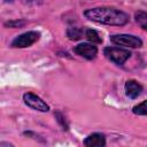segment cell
Returning <instances> with one entry per match:
<instances>
[{"instance_id": "6da1fadb", "label": "cell", "mask_w": 147, "mask_h": 147, "mask_svg": "<svg viewBox=\"0 0 147 147\" xmlns=\"http://www.w3.org/2000/svg\"><path fill=\"white\" fill-rule=\"evenodd\" d=\"M85 17L90 21L107 25L123 26L129 22V15L114 7H96L85 10Z\"/></svg>"}, {"instance_id": "7a4b0ae2", "label": "cell", "mask_w": 147, "mask_h": 147, "mask_svg": "<svg viewBox=\"0 0 147 147\" xmlns=\"http://www.w3.org/2000/svg\"><path fill=\"white\" fill-rule=\"evenodd\" d=\"M110 41L115 45L131 48H139L142 46V40L132 34H113L110 36Z\"/></svg>"}, {"instance_id": "3957f363", "label": "cell", "mask_w": 147, "mask_h": 147, "mask_svg": "<svg viewBox=\"0 0 147 147\" xmlns=\"http://www.w3.org/2000/svg\"><path fill=\"white\" fill-rule=\"evenodd\" d=\"M103 53H105V55L108 60H110L111 62H114L118 65L124 64V62L131 55V53L127 49L119 48V47H106Z\"/></svg>"}, {"instance_id": "277c9868", "label": "cell", "mask_w": 147, "mask_h": 147, "mask_svg": "<svg viewBox=\"0 0 147 147\" xmlns=\"http://www.w3.org/2000/svg\"><path fill=\"white\" fill-rule=\"evenodd\" d=\"M40 37V33L37 31H28L25 33H22L21 36L16 37L13 42L11 46L15 48H24V47H29L31 45H33L36 41H38Z\"/></svg>"}, {"instance_id": "5b68a950", "label": "cell", "mask_w": 147, "mask_h": 147, "mask_svg": "<svg viewBox=\"0 0 147 147\" xmlns=\"http://www.w3.org/2000/svg\"><path fill=\"white\" fill-rule=\"evenodd\" d=\"M23 100H24V102H25L26 106H29L30 108H32V109H34V110L42 111V113L49 110L48 105H47L45 101H42L38 95H36V94H33V93H31V92L25 93V94L23 95Z\"/></svg>"}, {"instance_id": "8992f818", "label": "cell", "mask_w": 147, "mask_h": 147, "mask_svg": "<svg viewBox=\"0 0 147 147\" xmlns=\"http://www.w3.org/2000/svg\"><path fill=\"white\" fill-rule=\"evenodd\" d=\"M74 52L87 60H93L96 54H98V48L92 45V44H87V42H83V44H79L77 45L75 48H74Z\"/></svg>"}, {"instance_id": "52a82bcc", "label": "cell", "mask_w": 147, "mask_h": 147, "mask_svg": "<svg viewBox=\"0 0 147 147\" xmlns=\"http://www.w3.org/2000/svg\"><path fill=\"white\" fill-rule=\"evenodd\" d=\"M142 92V86L136 80H127L125 83V93L130 99L138 98Z\"/></svg>"}, {"instance_id": "ba28073f", "label": "cell", "mask_w": 147, "mask_h": 147, "mask_svg": "<svg viewBox=\"0 0 147 147\" xmlns=\"http://www.w3.org/2000/svg\"><path fill=\"white\" fill-rule=\"evenodd\" d=\"M84 145L86 147H103L106 145V138L101 133H92L84 140Z\"/></svg>"}, {"instance_id": "9c48e42d", "label": "cell", "mask_w": 147, "mask_h": 147, "mask_svg": "<svg viewBox=\"0 0 147 147\" xmlns=\"http://www.w3.org/2000/svg\"><path fill=\"white\" fill-rule=\"evenodd\" d=\"M84 34V30L79 28H69L67 30V37L70 40H79Z\"/></svg>"}, {"instance_id": "30bf717a", "label": "cell", "mask_w": 147, "mask_h": 147, "mask_svg": "<svg viewBox=\"0 0 147 147\" xmlns=\"http://www.w3.org/2000/svg\"><path fill=\"white\" fill-rule=\"evenodd\" d=\"M84 34H85V37L87 38V40L91 41L92 44H93V42H95V44H101V42H102V38L99 36V33H98L95 30L87 29L86 31H84Z\"/></svg>"}, {"instance_id": "8fae6325", "label": "cell", "mask_w": 147, "mask_h": 147, "mask_svg": "<svg viewBox=\"0 0 147 147\" xmlns=\"http://www.w3.org/2000/svg\"><path fill=\"white\" fill-rule=\"evenodd\" d=\"M136 21L138 22V24L144 29L146 30L147 29V14L142 10H138L136 13Z\"/></svg>"}, {"instance_id": "7c38bea8", "label": "cell", "mask_w": 147, "mask_h": 147, "mask_svg": "<svg viewBox=\"0 0 147 147\" xmlns=\"http://www.w3.org/2000/svg\"><path fill=\"white\" fill-rule=\"evenodd\" d=\"M55 118L57 119V123L63 127V130H69V125L61 111H55Z\"/></svg>"}, {"instance_id": "4fadbf2b", "label": "cell", "mask_w": 147, "mask_h": 147, "mask_svg": "<svg viewBox=\"0 0 147 147\" xmlns=\"http://www.w3.org/2000/svg\"><path fill=\"white\" fill-rule=\"evenodd\" d=\"M133 113L137 115H146V101H142L141 103H139L138 106L133 107Z\"/></svg>"}, {"instance_id": "5bb4252c", "label": "cell", "mask_w": 147, "mask_h": 147, "mask_svg": "<svg viewBox=\"0 0 147 147\" xmlns=\"http://www.w3.org/2000/svg\"><path fill=\"white\" fill-rule=\"evenodd\" d=\"M24 24H25L24 21H10V22H7V23H6V26L18 28V26H22V25H24Z\"/></svg>"}]
</instances>
